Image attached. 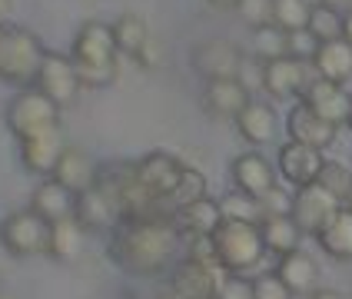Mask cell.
Instances as JSON below:
<instances>
[{
	"label": "cell",
	"mask_w": 352,
	"mask_h": 299,
	"mask_svg": "<svg viewBox=\"0 0 352 299\" xmlns=\"http://www.w3.org/2000/svg\"><path fill=\"white\" fill-rule=\"evenodd\" d=\"M183 233L166 213L123 217L110 233V259L130 276H160L173 266Z\"/></svg>",
	"instance_id": "obj_1"
},
{
	"label": "cell",
	"mask_w": 352,
	"mask_h": 299,
	"mask_svg": "<svg viewBox=\"0 0 352 299\" xmlns=\"http://www.w3.org/2000/svg\"><path fill=\"white\" fill-rule=\"evenodd\" d=\"M70 57L77 63V74L83 87H110L117 80V40L110 23H83L74 37V50Z\"/></svg>",
	"instance_id": "obj_2"
},
{
	"label": "cell",
	"mask_w": 352,
	"mask_h": 299,
	"mask_svg": "<svg viewBox=\"0 0 352 299\" xmlns=\"http://www.w3.org/2000/svg\"><path fill=\"white\" fill-rule=\"evenodd\" d=\"M43 43L23 27L0 23V80L14 87H34L37 70L43 63Z\"/></svg>",
	"instance_id": "obj_3"
},
{
	"label": "cell",
	"mask_w": 352,
	"mask_h": 299,
	"mask_svg": "<svg viewBox=\"0 0 352 299\" xmlns=\"http://www.w3.org/2000/svg\"><path fill=\"white\" fill-rule=\"evenodd\" d=\"M216 253L223 263V273H246L259 266V259L266 256V243L259 233V223H236L223 219L213 233Z\"/></svg>",
	"instance_id": "obj_4"
},
{
	"label": "cell",
	"mask_w": 352,
	"mask_h": 299,
	"mask_svg": "<svg viewBox=\"0 0 352 299\" xmlns=\"http://www.w3.org/2000/svg\"><path fill=\"white\" fill-rule=\"evenodd\" d=\"M3 120H7V130L17 140H23L40 133V130L60 126V107L37 87H23L17 97L7 103Z\"/></svg>",
	"instance_id": "obj_5"
},
{
	"label": "cell",
	"mask_w": 352,
	"mask_h": 299,
	"mask_svg": "<svg viewBox=\"0 0 352 299\" xmlns=\"http://www.w3.org/2000/svg\"><path fill=\"white\" fill-rule=\"evenodd\" d=\"M183 170H186V166H183L173 153H163V150H157V153H146V157H140L137 163H133V173H137L140 190L153 199L163 213H166V206H163V203H166V199H170V193L179 186ZM166 217H170V213H166Z\"/></svg>",
	"instance_id": "obj_6"
},
{
	"label": "cell",
	"mask_w": 352,
	"mask_h": 299,
	"mask_svg": "<svg viewBox=\"0 0 352 299\" xmlns=\"http://www.w3.org/2000/svg\"><path fill=\"white\" fill-rule=\"evenodd\" d=\"M346 203L329 193L322 183H309V186H296L293 193V219L306 236H319V230L342 210Z\"/></svg>",
	"instance_id": "obj_7"
},
{
	"label": "cell",
	"mask_w": 352,
	"mask_h": 299,
	"mask_svg": "<svg viewBox=\"0 0 352 299\" xmlns=\"http://www.w3.org/2000/svg\"><path fill=\"white\" fill-rule=\"evenodd\" d=\"M0 233L7 239V246L14 250V256H40L50 246V223L34 213V210H20L0 223Z\"/></svg>",
	"instance_id": "obj_8"
},
{
	"label": "cell",
	"mask_w": 352,
	"mask_h": 299,
	"mask_svg": "<svg viewBox=\"0 0 352 299\" xmlns=\"http://www.w3.org/2000/svg\"><path fill=\"white\" fill-rule=\"evenodd\" d=\"M313 80V63L299 57H279V60H266L259 67V83L263 90L276 100H289V97H302V90L309 87Z\"/></svg>",
	"instance_id": "obj_9"
},
{
	"label": "cell",
	"mask_w": 352,
	"mask_h": 299,
	"mask_svg": "<svg viewBox=\"0 0 352 299\" xmlns=\"http://www.w3.org/2000/svg\"><path fill=\"white\" fill-rule=\"evenodd\" d=\"M34 87H37V90H43V93L54 100L57 107L74 103V100H77V93L83 90L74 57H63V54L47 50V54H43V63H40V70H37Z\"/></svg>",
	"instance_id": "obj_10"
},
{
	"label": "cell",
	"mask_w": 352,
	"mask_h": 299,
	"mask_svg": "<svg viewBox=\"0 0 352 299\" xmlns=\"http://www.w3.org/2000/svg\"><path fill=\"white\" fill-rule=\"evenodd\" d=\"M17 143H20V163H23V170L34 173V177H54L63 150L70 146V143L63 140V130H60V126L40 130V133L23 137V140H17Z\"/></svg>",
	"instance_id": "obj_11"
},
{
	"label": "cell",
	"mask_w": 352,
	"mask_h": 299,
	"mask_svg": "<svg viewBox=\"0 0 352 299\" xmlns=\"http://www.w3.org/2000/svg\"><path fill=\"white\" fill-rule=\"evenodd\" d=\"M302 103L319 113L322 120H329L333 126H346L349 123V110H352V93L342 87V83H336V80H322V77H313L309 80V87L302 90Z\"/></svg>",
	"instance_id": "obj_12"
},
{
	"label": "cell",
	"mask_w": 352,
	"mask_h": 299,
	"mask_svg": "<svg viewBox=\"0 0 352 299\" xmlns=\"http://www.w3.org/2000/svg\"><path fill=\"white\" fill-rule=\"evenodd\" d=\"M193 70L203 80H223L243 74V54L230 40H203L193 47Z\"/></svg>",
	"instance_id": "obj_13"
},
{
	"label": "cell",
	"mask_w": 352,
	"mask_h": 299,
	"mask_svg": "<svg viewBox=\"0 0 352 299\" xmlns=\"http://www.w3.org/2000/svg\"><path fill=\"white\" fill-rule=\"evenodd\" d=\"M219 276H223V269L203 266V263L186 256L170 273V293H173V299H213Z\"/></svg>",
	"instance_id": "obj_14"
},
{
	"label": "cell",
	"mask_w": 352,
	"mask_h": 299,
	"mask_svg": "<svg viewBox=\"0 0 352 299\" xmlns=\"http://www.w3.org/2000/svg\"><path fill=\"white\" fill-rule=\"evenodd\" d=\"M276 166H279V173H283L286 183H293V186H309V183L319 179L322 166H326V159H322V150L289 140V143L279 146Z\"/></svg>",
	"instance_id": "obj_15"
},
{
	"label": "cell",
	"mask_w": 352,
	"mask_h": 299,
	"mask_svg": "<svg viewBox=\"0 0 352 299\" xmlns=\"http://www.w3.org/2000/svg\"><path fill=\"white\" fill-rule=\"evenodd\" d=\"M74 217L87 226V233H113V226L123 219V210L103 186H90L87 193L77 197Z\"/></svg>",
	"instance_id": "obj_16"
},
{
	"label": "cell",
	"mask_w": 352,
	"mask_h": 299,
	"mask_svg": "<svg viewBox=\"0 0 352 299\" xmlns=\"http://www.w3.org/2000/svg\"><path fill=\"white\" fill-rule=\"evenodd\" d=\"M203 107H206V113H213V117H219V120H236L250 107V87L239 77L206 80Z\"/></svg>",
	"instance_id": "obj_17"
},
{
	"label": "cell",
	"mask_w": 352,
	"mask_h": 299,
	"mask_svg": "<svg viewBox=\"0 0 352 299\" xmlns=\"http://www.w3.org/2000/svg\"><path fill=\"white\" fill-rule=\"evenodd\" d=\"M286 133H289V140H296V143L326 150V146L336 140L339 126H333L329 120H322L319 113H313V110L299 100L293 110H289V117H286Z\"/></svg>",
	"instance_id": "obj_18"
},
{
	"label": "cell",
	"mask_w": 352,
	"mask_h": 299,
	"mask_svg": "<svg viewBox=\"0 0 352 299\" xmlns=\"http://www.w3.org/2000/svg\"><path fill=\"white\" fill-rule=\"evenodd\" d=\"M230 173H233V183L236 190H243V193H250V197L263 199L270 190L276 186V170L273 163L263 157L259 150L253 153H243V157L233 159V166H230Z\"/></svg>",
	"instance_id": "obj_19"
},
{
	"label": "cell",
	"mask_w": 352,
	"mask_h": 299,
	"mask_svg": "<svg viewBox=\"0 0 352 299\" xmlns=\"http://www.w3.org/2000/svg\"><path fill=\"white\" fill-rule=\"evenodd\" d=\"M97 177H100V166L97 159L90 157L87 150H80V146H67L63 150V157H60L57 170H54V179L63 183L70 193H87L90 186H97Z\"/></svg>",
	"instance_id": "obj_20"
},
{
	"label": "cell",
	"mask_w": 352,
	"mask_h": 299,
	"mask_svg": "<svg viewBox=\"0 0 352 299\" xmlns=\"http://www.w3.org/2000/svg\"><path fill=\"white\" fill-rule=\"evenodd\" d=\"M74 206H77V193H70L63 183H57L54 177H43L34 197H30V210L40 213L47 223H60V219L74 217Z\"/></svg>",
	"instance_id": "obj_21"
},
{
	"label": "cell",
	"mask_w": 352,
	"mask_h": 299,
	"mask_svg": "<svg viewBox=\"0 0 352 299\" xmlns=\"http://www.w3.org/2000/svg\"><path fill=\"white\" fill-rule=\"evenodd\" d=\"M173 223L176 230L183 233V236H213L216 226L223 223V213H219V199H196L190 206H179L173 213Z\"/></svg>",
	"instance_id": "obj_22"
},
{
	"label": "cell",
	"mask_w": 352,
	"mask_h": 299,
	"mask_svg": "<svg viewBox=\"0 0 352 299\" xmlns=\"http://www.w3.org/2000/svg\"><path fill=\"white\" fill-rule=\"evenodd\" d=\"M313 74L322 80H336V83H346L352 77V43L349 40H326L319 43L313 54Z\"/></svg>",
	"instance_id": "obj_23"
},
{
	"label": "cell",
	"mask_w": 352,
	"mask_h": 299,
	"mask_svg": "<svg viewBox=\"0 0 352 299\" xmlns=\"http://www.w3.org/2000/svg\"><path fill=\"white\" fill-rule=\"evenodd\" d=\"M279 279L293 289V296H313L316 283H319V266L309 253L302 250H293L286 256H279V266H276Z\"/></svg>",
	"instance_id": "obj_24"
},
{
	"label": "cell",
	"mask_w": 352,
	"mask_h": 299,
	"mask_svg": "<svg viewBox=\"0 0 352 299\" xmlns=\"http://www.w3.org/2000/svg\"><path fill=\"white\" fill-rule=\"evenodd\" d=\"M83 250H87V226L77 217L50 223V246H47L50 256L60 263H77Z\"/></svg>",
	"instance_id": "obj_25"
},
{
	"label": "cell",
	"mask_w": 352,
	"mask_h": 299,
	"mask_svg": "<svg viewBox=\"0 0 352 299\" xmlns=\"http://www.w3.org/2000/svg\"><path fill=\"white\" fill-rule=\"evenodd\" d=\"M276 126H279L276 110L273 107H266V103H256V100H250V107L236 117V130H239V137L246 140V143H253V146H266V143H273Z\"/></svg>",
	"instance_id": "obj_26"
},
{
	"label": "cell",
	"mask_w": 352,
	"mask_h": 299,
	"mask_svg": "<svg viewBox=\"0 0 352 299\" xmlns=\"http://www.w3.org/2000/svg\"><path fill=\"white\" fill-rule=\"evenodd\" d=\"M259 233H263V243H266V253H276V256H286L299 250L302 243V230L293 219V213H279V217H266L259 223Z\"/></svg>",
	"instance_id": "obj_27"
},
{
	"label": "cell",
	"mask_w": 352,
	"mask_h": 299,
	"mask_svg": "<svg viewBox=\"0 0 352 299\" xmlns=\"http://www.w3.org/2000/svg\"><path fill=\"white\" fill-rule=\"evenodd\" d=\"M319 246L333 259H352V206H342L322 230H319Z\"/></svg>",
	"instance_id": "obj_28"
},
{
	"label": "cell",
	"mask_w": 352,
	"mask_h": 299,
	"mask_svg": "<svg viewBox=\"0 0 352 299\" xmlns=\"http://www.w3.org/2000/svg\"><path fill=\"white\" fill-rule=\"evenodd\" d=\"M110 30H113V40H117V50L126 54V57H137L143 50V43L150 40V27H146V20L140 14H120L110 23Z\"/></svg>",
	"instance_id": "obj_29"
},
{
	"label": "cell",
	"mask_w": 352,
	"mask_h": 299,
	"mask_svg": "<svg viewBox=\"0 0 352 299\" xmlns=\"http://www.w3.org/2000/svg\"><path fill=\"white\" fill-rule=\"evenodd\" d=\"M250 47L253 54L263 63L266 60H279V57H289V34L276 23H266V27H253V37H250Z\"/></svg>",
	"instance_id": "obj_30"
},
{
	"label": "cell",
	"mask_w": 352,
	"mask_h": 299,
	"mask_svg": "<svg viewBox=\"0 0 352 299\" xmlns=\"http://www.w3.org/2000/svg\"><path fill=\"white\" fill-rule=\"evenodd\" d=\"M219 213L223 219H236V223H263V203L243 190H233L226 197H219Z\"/></svg>",
	"instance_id": "obj_31"
},
{
	"label": "cell",
	"mask_w": 352,
	"mask_h": 299,
	"mask_svg": "<svg viewBox=\"0 0 352 299\" xmlns=\"http://www.w3.org/2000/svg\"><path fill=\"white\" fill-rule=\"evenodd\" d=\"M203 197H206V177H203L199 170H193V166H186L179 186L170 193V199H166L163 206H166V213L173 217L179 206H190V203H196V199H203Z\"/></svg>",
	"instance_id": "obj_32"
},
{
	"label": "cell",
	"mask_w": 352,
	"mask_h": 299,
	"mask_svg": "<svg viewBox=\"0 0 352 299\" xmlns=\"http://www.w3.org/2000/svg\"><path fill=\"white\" fill-rule=\"evenodd\" d=\"M309 14H313V3L309 0H273V23L283 27L286 34L306 30Z\"/></svg>",
	"instance_id": "obj_33"
},
{
	"label": "cell",
	"mask_w": 352,
	"mask_h": 299,
	"mask_svg": "<svg viewBox=\"0 0 352 299\" xmlns=\"http://www.w3.org/2000/svg\"><path fill=\"white\" fill-rule=\"evenodd\" d=\"M306 30H309V34H313L319 43H326V40H339V37H342V14H339L336 7L316 3L313 14H309Z\"/></svg>",
	"instance_id": "obj_34"
},
{
	"label": "cell",
	"mask_w": 352,
	"mask_h": 299,
	"mask_svg": "<svg viewBox=\"0 0 352 299\" xmlns=\"http://www.w3.org/2000/svg\"><path fill=\"white\" fill-rule=\"evenodd\" d=\"M316 183H322L329 193H336V197L349 206V197H352V170L349 166H342V163H326Z\"/></svg>",
	"instance_id": "obj_35"
},
{
	"label": "cell",
	"mask_w": 352,
	"mask_h": 299,
	"mask_svg": "<svg viewBox=\"0 0 352 299\" xmlns=\"http://www.w3.org/2000/svg\"><path fill=\"white\" fill-rule=\"evenodd\" d=\"M213 299H256L253 279H246L243 273H223Z\"/></svg>",
	"instance_id": "obj_36"
},
{
	"label": "cell",
	"mask_w": 352,
	"mask_h": 299,
	"mask_svg": "<svg viewBox=\"0 0 352 299\" xmlns=\"http://www.w3.org/2000/svg\"><path fill=\"white\" fill-rule=\"evenodd\" d=\"M256 299H293V289L279 279V273H263L253 279Z\"/></svg>",
	"instance_id": "obj_37"
},
{
	"label": "cell",
	"mask_w": 352,
	"mask_h": 299,
	"mask_svg": "<svg viewBox=\"0 0 352 299\" xmlns=\"http://www.w3.org/2000/svg\"><path fill=\"white\" fill-rule=\"evenodd\" d=\"M186 256L196 259V263H203V266L223 269V263H219V253H216L213 236H190V243H186Z\"/></svg>",
	"instance_id": "obj_38"
},
{
	"label": "cell",
	"mask_w": 352,
	"mask_h": 299,
	"mask_svg": "<svg viewBox=\"0 0 352 299\" xmlns=\"http://www.w3.org/2000/svg\"><path fill=\"white\" fill-rule=\"evenodd\" d=\"M236 10L243 14V20H246L250 27H266V23H273V0H243Z\"/></svg>",
	"instance_id": "obj_39"
},
{
	"label": "cell",
	"mask_w": 352,
	"mask_h": 299,
	"mask_svg": "<svg viewBox=\"0 0 352 299\" xmlns=\"http://www.w3.org/2000/svg\"><path fill=\"white\" fill-rule=\"evenodd\" d=\"M259 203H263V213H266V217H279V213H293V197H289V193H286L283 186H273V190H270L266 197L259 199ZM266 217H263V219H266Z\"/></svg>",
	"instance_id": "obj_40"
},
{
	"label": "cell",
	"mask_w": 352,
	"mask_h": 299,
	"mask_svg": "<svg viewBox=\"0 0 352 299\" xmlns=\"http://www.w3.org/2000/svg\"><path fill=\"white\" fill-rule=\"evenodd\" d=\"M316 47H319V40H316L309 30H296V34H289V57L313 60Z\"/></svg>",
	"instance_id": "obj_41"
},
{
	"label": "cell",
	"mask_w": 352,
	"mask_h": 299,
	"mask_svg": "<svg viewBox=\"0 0 352 299\" xmlns=\"http://www.w3.org/2000/svg\"><path fill=\"white\" fill-rule=\"evenodd\" d=\"M133 60H137L140 67H146V70H157L160 63H163V47H160V40L150 37L146 43H143V50H140Z\"/></svg>",
	"instance_id": "obj_42"
},
{
	"label": "cell",
	"mask_w": 352,
	"mask_h": 299,
	"mask_svg": "<svg viewBox=\"0 0 352 299\" xmlns=\"http://www.w3.org/2000/svg\"><path fill=\"white\" fill-rule=\"evenodd\" d=\"M14 266H17V256H14V250L7 246V239L0 233V276H10Z\"/></svg>",
	"instance_id": "obj_43"
},
{
	"label": "cell",
	"mask_w": 352,
	"mask_h": 299,
	"mask_svg": "<svg viewBox=\"0 0 352 299\" xmlns=\"http://www.w3.org/2000/svg\"><path fill=\"white\" fill-rule=\"evenodd\" d=\"M210 7H216V10H236L243 0H206Z\"/></svg>",
	"instance_id": "obj_44"
},
{
	"label": "cell",
	"mask_w": 352,
	"mask_h": 299,
	"mask_svg": "<svg viewBox=\"0 0 352 299\" xmlns=\"http://www.w3.org/2000/svg\"><path fill=\"white\" fill-rule=\"evenodd\" d=\"M342 40H349L352 43V10L349 14H342Z\"/></svg>",
	"instance_id": "obj_45"
},
{
	"label": "cell",
	"mask_w": 352,
	"mask_h": 299,
	"mask_svg": "<svg viewBox=\"0 0 352 299\" xmlns=\"http://www.w3.org/2000/svg\"><path fill=\"white\" fill-rule=\"evenodd\" d=\"M309 299H342V293H336V289H316Z\"/></svg>",
	"instance_id": "obj_46"
},
{
	"label": "cell",
	"mask_w": 352,
	"mask_h": 299,
	"mask_svg": "<svg viewBox=\"0 0 352 299\" xmlns=\"http://www.w3.org/2000/svg\"><path fill=\"white\" fill-rule=\"evenodd\" d=\"M10 7H14V0H0V23L7 20V14H10Z\"/></svg>",
	"instance_id": "obj_47"
},
{
	"label": "cell",
	"mask_w": 352,
	"mask_h": 299,
	"mask_svg": "<svg viewBox=\"0 0 352 299\" xmlns=\"http://www.w3.org/2000/svg\"><path fill=\"white\" fill-rule=\"evenodd\" d=\"M319 3H326V7H336V10H342V7H349L352 0H319Z\"/></svg>",
	"instance_id": "obj_48"
},
{
	"label": "cell",
	"mask_w": 352,
	"mask_h": 299,
	"mask_svg": "<svg viewBox=\"0 0 352 299\" xmlns=\"http://www.w3.org/2000/svg\"><path fill=\"white\" fill-rule=\"evenodd\" d=\"M346 126H352V110H349V123H346Z\"/></svg>",
	"instance_id": "obj_49"
},
{
	"label": "cell",
	"mask_w": 352,
	"mask_h": 299,
	"mask_svg": "<svg viewBox=\"0 0 352 299\" xmlns=\"http://www.w3.org/2000/svg\"><path fill=\"white\" fill-rule=\"evenodd\" d=\"M0 299H10V296H0Z\"/></svg>",
	"instance_id": "obj_50"
},
{
	"label": "cell",
	"mask_w": 352,
	"mask_h": 299,
	"mask_svg": "<svg viewBox=\"0 0 352 299\" xmlns=\"http://www.w3.org/2000/svg\"><path fill=\"white\" fill-rule=\"evenodd\" d=\"M349 206H352V197H349Z\"/></svg>",
	"instance_id": "obj_51"
}]
</instances>
